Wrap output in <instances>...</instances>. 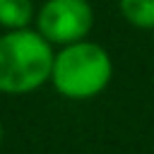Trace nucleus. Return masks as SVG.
<instances>
[{"label": "nucleus", "mask_w": 154, "mask_h": 154, "mask_svg": "<svg viewBox=\"0 0 154 154\" xmlns=\"http://www.w3.org/2000/svg\"><path fill=\"white\" fill-rule=\"evenodd\" d=\"M36 17L31 0H0V29H26Z\"/></svg>", "instance_id": "nucleus-4"}, {"label": "nucleus", "mask_w": 154, "mask_h": 154, "mask_svg": "<svg viewBox=\"0 0 154 154\" xmlns=\"http://www.w3.org/2000/svg\"><path fill=\"white\" fill-rule=\"evenodd\" d=\"M94 26L89 0H46L34 17V29L51 46L84 41Z\"/></svg>", "instance_id": "nucleus-3"}, {"label": "nucleus", "mask_w": 154, "mask_h": 154, "mask_svg": "<svg viewBox=\"0 0 154 154\" xmlns=\"http://www.w3.org/2000/svg\"><path fill=\"white\" fill-rule=\"evenodd\" d=\"M118 10L135 29L154 31V0H118Z\"/></svg>", "instance_id": "nucleus-5"}, {"label": "nucleus", "mask_w": 154, "mask_h": 154, "mask_svg": "<svg viewBox=\"0 0 154 154\" xmlns=\"http://www.w3.org/2000/svg\"><path fill=\"white\" fill-rule=\"evenodd\" d=\"M113 79V60L101 43L75 41L60 46L53 58L51 84L72 101H87L99 96Z\"/></svg>", "instance_id": "nucleus-2"}, {"label": "nucleus", "mask_w": 154, "mask_h": 154, "mask_svg": "<svg viewBox=\"0 0 154 154\" xmlns=\"http://www.w3.org/2000/svg\"><path fill=\"white\" fill-rule=\"evenodd\" d=\"M55 48L36 29L0 34V94L22 96L51 82Z\"/></svg>", "instance_id": "nucleus-1"}, {"label": "nucleus", "mask_w": 154, "mask_h": 154, "mask_svg": "<svg viewBox=\"0 0 154 154\" xmlns=\"http://www.w3.org/2000/svg\"><path fill=\"white\" fill-rule=\"evenodd\" d=\"M0 144H2V120H0Z\"/></svg>", "instance_id": "nucleus-6"}]
</instances>
